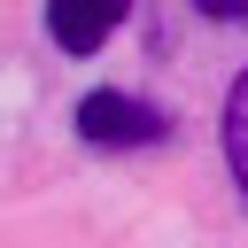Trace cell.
Segmentation results:
<instances>
[{
  "label": "cell",
  "mask_w": 248,
  "mask_h": 248,
  "mask_svg": "<svg viewBox=\"0 0 248 248\" xmlns=\"http://www.w3.org/2000/svg\"><path fill=\"white\" fill-rule=\"evenodd\" d=\"M78 140H93V147H163L170 140V116L155 101H140V93L101 85V93L78 101Z\"/></svg>",
  "instance_id": "cell-1"
},
{
  "label": "cell",
  "mask_w": 248,
  "mask_h": 248,
  "mask_svg": "<svg viewBox=\"0 0 248 248\" xmlns=\"http://www.w3.org/2000/svg\"><path fill=\"white\" fill-rule=\"evenodd\" d=\"M124 16H132V0H46V39L62 54H101Z\"/></svg>",
  "instance_id": "cell-2"
},
{
  "label": "cell",
  "mask_w": 248,
  "mask_h": 248,
  "mask_svg": "<svg viewBox=\"0 0 248 248\" xmlns=\"http://www.w3.org/2000/svg\"><path fill=\"white\" fill-rule=\"evenodd\" d=\"M217 140H225V170H232V186H240V209H248V62H240V70H232V85H225Z\"/></svg>",
  "instance_id": "cell-3"
},
{
  "label": "cell",
  "mask_w": 248,
  "mask_h": 248,
  "mask_svg": "<svg viewBox=\"0 0 248 248\" xmlns=\"http://www.w3.org/2000/svg\"><path fill=\"white\" fill-rule=\"evenodd\" d=\"M209 23H248V0H194Z\"/></svg>",
  "instance_id": "cell-4"
}]
</instances>
